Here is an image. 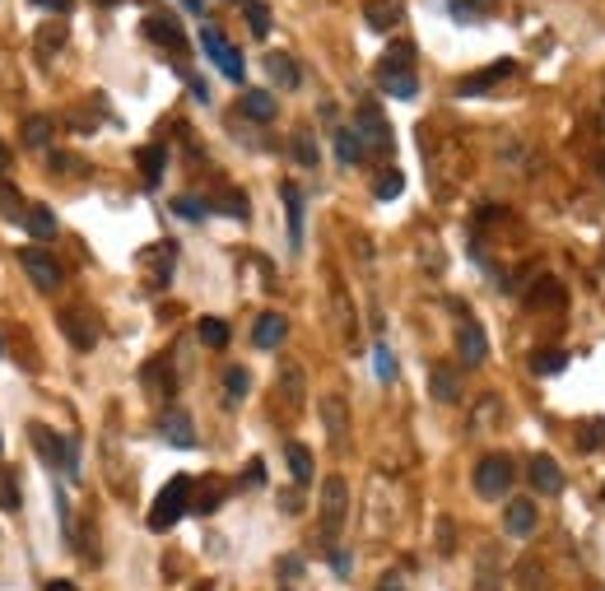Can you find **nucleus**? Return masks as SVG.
Here are the masks:
<instances>
[{
    "label": "nucleus",
    "mask_w": 605,
    "mask_h": 591,
    "mask_svg": "<svg viewBox=\"0 0 605 591\" xmlns=\"http://www.w3.org/2000/svg\"><path fill=\"white\" fill-rule=\"evenodd\" d=\"M0 508L5 512L19 508V480H14V475H0Z\"/></svg>",
    "instance_id": "obj_42"
},
{
    "label": "nucleus",
    "mask_w": 605,
    "mask_h": 591,
    "mask_svg": "<svg viewBox=\"0 0 605 591\" xmlns=\"http://www.w3.org/2000/svg\"><path fill=\"white\" fill-rule=\"evenodd\" d=\"M401 191H405L401 173H382V177H377V187H373V196H377V201H396Z\"/></svg>",
    "instance_id": "obj_38"
},
{
    "label": "nucleus",
    "mask_w": 605,
    "mask_h": 591,
    "mask_svg": "<svg viewBox=\"0 0 605 591\" xmlns=\"http://www.w3.org/2000/svg\"><path fill=\"white\" fill-rule=\"evenodd\" d=\"M280 573H284V578H298V573H303V559H298V554H284V559H280Z\"/></svg>",
    "instance_id": "obj_44"
},
{
    "label": "nucleus",
    "mask_w": 605,
    "mask_h": 591,
    "mask_svg": "<svg viewBox=\"0 0 605 591\" xmlns=\"http://www.w3.org/2000/svg\"><path fill=\"white\" fill-rule=\"evenodd\" d=\"M280 391H284V396H289L294 405H303V368H294V363H289V368L280 373Z\"/></svg>",
    "instance_id": "obj_37"
},
{
    "label": "nucleus",
    "mask_w": 605,
    "mask_h": 591,
    "mask_svg": "<svg viewBox=\"0 0 605 591\" xmlns=\"http://www.w3.org/2000/svg\"><path fill=\"white\" fill-rule=\"evenodd\" d=\"M429 391H433V401H443V405H452V401H461V377H457V368H433V377H429Z\"/></svg>",
    "instance_id": "obj_22"
},
{
    "label": "nucleus",
    "mask_w": 605,
    "mask_h": 591,
    "mask_svg": "<svg viewBox=\"0 0 605 591\" xmlns=\"http://www.w3.org/2000/svg\"><path fill=\"white\" fill-rule=\"evenodd\" d=\"M33 443H38V452H42V461H47V466H56V471H66V475L80 471V452H75V443H70V438H61V433H47L42 424H33Z\"/></svg>",
    "instance_id": "obj_6"
},
{
    "label": "nucleus",
    "mask_w": 605,
    "mask_h": 591,
    "mask_svg": "<svg viewBox=\"0 0 605 591\" xmlns=\"http://www.w3.org/2000/svg\"><path fill=\"white\" fill-rule=\"evenodd\" d=\"M201 47H205V56L219 66V75H224V80L242 84V70H247V66H242V56L233 52L229 42H224V33H219V28H210V24L201 28Z\"/></svg>",
    "instance_id": "obj_7"
},
{
    "label": "nucleus",
    "mask_w": 605,
    "mask_h": 591,
    "mask_svg": "<svg viewBox=\"0 0 605 591\" xmlns=\"http://www.w3.org/2000/svg\"><path fill=\"white\" fill-rule=\"evenodd\" d=\"M354 131L363 135V145L373 154H391V126L387 117L373 108V103H359V117H354Z\"/></svg>",
    "instance_id": "obj_8"
},
{
    "label": "nucleus",
    "mask_w": 605,
    "mask_h": 591,
    "mask_svg": "<svg viewBox=\"0 0 605 591\" xmlns=\"http://www.w3.org/2000/svg\"><path fill=\"white\" fill-rule=\"evenodd\" d=\"M145 38L168 47V52H187V38H182V28H177L173 14H149L145 19Z\"/></svg>",
    "instance_id": "obj_12"
},
{
    "label": "nucleus",
    "mask_w": 605,
    "mask_h": 591,
    "mask_svg": "<svg viewBox=\"0 0 605 591\" xmlns=\"http://www.w3.org/2000/svg\"><path fill=\"white\" fill-rule=\"evenodd\" d=\"M24 229L33 233V238H38V242H52V238H56V229H61V224H56L52 205H28V219H24Z\"/></svg>",
    "instance_id": "obj_23"
},
{
    "label": "nucleus",
    "mask_w": 605,
    "mask_h": 591,
    "mask_svg": "<svg viewBox=\"0 0 605 591\" xmlns=\"http://www.w3.org/2000/svg\"><path fill=\"white\" fill-rule=\"evenodd\" d=\"M508 75H517V61H494V66H484L475 80H461L457 84V98H475V94H489L498 80H508Z\"/></svg>",
    "instance_id": "obj_13"
},
{
    "label": "nucleus",
    "mask_w": 605,
    "mask_h": 591,
    "mask_svg": "<svg viewBox=\"0 0 605 591\" xmlns=\"http://www.w3.org/2000/svg\"><path fill=\"white\" fill-rule=\"evenodd\" d=\"M159 433H163V443L177 447V452H191V447H196V429H191L187 410H163Z\"/></svg>",
    "instance_id": "obj_9"
},
{
    "label": "nucleus",
    "mask_w": 605,
    "mask_h": 591,
    "mask_svg": "<svg viewBox=\"0 0 605 591\" xmlns=\"http://www.w3.org/2000/svg\"><path fill=\"white\" fill-rule=\"evenodd\" d=\"M98 5H121V0H98Z\"/></svg>",
    "instance_id": "obj_51"
},
{
    "label": "nucleus",
    "mask_w": 605,
    "mask_h": 591,
    "mask_svg": "<svg viewBox=\"0 0 605 591\" xmlns=\"http://www.w3.org/2000/svg\"><path fill=\"white\" fill-rule=\"evenodd\" d=\"M238 112L247 121H256V126H266V121H275V94H266V89H247V94L238 98Z\"/></svg>",
    "instance_id": "obj_16"
},
{
    "label": "nucleus",
    "mask_w": 605,
    "mask_h": 591,
    "mask_svg": "<svg viewBox=\"0 0 605 591\" xmlns=\"http://www.w3.org/2000/svg\"><path fill=\"white\" fill-rule=\"evenodd\" d=\"M173 210H177L182 219H210V215H215V205L201 201V196H177Z\"/></svg>",
    "instance_id": "obj_35"
},
{
    "label": "nucleus",
    "mask_w": 605,
    "mask_h": 591,
    "mask_svg": "<svg viewBox=\"0 0 605 591\" xmlns=\"http://www.w3.org/2000/svg\"><path fill=\"white\" fill-rule=\"evenodd\" d=\"M196 336H201V345H210V350H224V345H229V322H219V317H201Z\"/></svg>",
    "instance_id": "obj_28"
},
{
    "label": "nucleus",
    "mask_w": 605,
    "mask_h": 591,
    "mask_svg": "<svg viewBox=\"0 0 605 591\" xmlns=\"http://www.w3.org/2000/svg\"><path fill=\"white\" fill-rule=\"evenodd\" d=\"M536 503L531 498H508V512H503V531H508L512 540H526L531 531H536Z\"/></svg>",
    "instance_id": "obj_11"
},
{
    "label": "nucleus",
    "mask_w": 605,
    "mask_h": 591,
    "mask_svg": "<svg viewBox=\"0 0 605 591\" xmlns=\"http://www.w3.org/2000/svg\"><path fill=\"white\" fill-rule=\"evenodd\" d=\"M284 336H289V322H284V312H261L252 326V345L256 350H275V345H284Z\"/></svg>",
    "instance_id": "obj_15"
},
{
    "label": "nucleus",
    "mask_w": 605,
    "mask_h": 591,
    "mask_svg": "<svg viewBox=\"0 0 605 591\" xmlns=\"http://www.w3.org/2000/svg\"><path fill=\"white\" fill-rule=\"evenodd\" d=\"M377 591H405V582L396 578V573H382V582H377Z\"/></svg>",
    "instance_id": "obj_45"
},
{
    "label": "nucleus",
    "mask_w": 605,
    "mask_h": 591,
    "mask_svg": "<svg viewBox=\"0 0 605 591\" xmlns=\"http://www.w3.org/2000/svg\"><path fill=\"white\" fill-rule=\"evenodd\" d=\"M494 5H498V0H452L447 10H452V19H457V24H480V19H489V14H494Z\"/></svg>",
    "instance_id": "obj_25"
},
{
    "label": "nucleus",
    "mask_w": 605,
    "mask_h": 591,
    "mask_svg": "<svg viewBox=\"0 0 605 591\" xmlns=\"http://www.w3.org/2000/svg\"><path fill=\"white\" fill-rule=\"evenodd\" d=\"M266 75L280 84V89H298V84H303V70H298V61L289 52H266Z\"/></svg>",
    "instance_id": "obj_17"
},
{
    "label": "nucleus",
    "mask_w": 605,
    "mask_h": 591,
    "mask_svg": "<svg viewBox=\"0 0 605 591\" xmlns=\"http://www.w3.org/2000/svg\"><path fill=\"white\" fill-rule=\"evenodd\" d=\"M322 419H326V429H331V438L345 443V405H340L336 396H326L322 401Z\"/></svg>",
    "instance_id": "obj_31"
},
{
    "label": "nucleus",
    "mask_w": 605,
    "mask_h": 591,
    "mask_svg": "<svg viewBox=\"0 0 605 591\" xmlns=\"http://www.w3.org/2000/svg\"><path fill=\"white\" fill-rule=\"evenodd\" d=\"M61 331L70 336L75 350H94V345H98V322H94V317H84V312H75V308L61 312Z\"/></svg>",
    "instance_id": "obj_14"
},
{
    "label": "nucleus",
    "mask_w": 605,
    "mask_h": 591,
    "mask_svg": "<svg viewBox=\"0 0 605 591\" xmlns=\"http://www.w3.org/2000/svg\"><path fill=\"white\" fill-rule=\"evenodd\" d=\"M568 368V354L564 350H540V354H531V373H540V377H559Z\"/></svg>",
    "instance_id": "obj_27"
},
{
    "label": "nucleus",
    "mask_w": 605,
    "mask_h": 591,
    "mask_svg": "<svg viewBox=\"0 0 605 591\" xmlns=\"http://www.w3.org/2000/svg\"><path fill=\"white\" fill-rule=\"evenodd\" d=\"M345 512H350V484L331 475L322 480V545H336L345 531Z\"/></svg>",
    "instance_id": "obj_3"
},
{
    "label": "nucleus",
    "mask_w": 605,
    "mask_h": 591,
    "mask_svg": "<svg viewBox=\"0 0 605 591\" xmlns=\"http://www.w3.org/2000/svg\"><path fill=\"white\" fill-rule=\"evenodd\" d=\"M19 135H24V145H28V149H52V117L33 112V117H24Z\"/></svg>",
    "instance_id": "obj_24"
},
{
    "label": "nucleus",
    "mask_w": 605,
    "mask_h": 591,
    "mask_svg": "<svg viewBox=\"0 0 605 591\" xmlns=\"http://www.w3.org/2000/svg\"><path fill=\"white\" fill-rule=\"evenodd\" d=\"M224 391H229V401H242V396L252 391V373H247V368H229V373H224Z\"/></svg>",
    "instance_id": "obj_36"
},
{
    "label": "nucleus",
    "mask_w": 605,
    "mask_h": 591,
    "mask_svg": "<svg viewBox=\"0 0 605 591\" xmlns=\"http://www.w3.org/2000/svg\"><path fill=\"white\" fill-rule=\"evenodd\" d=\"M331 568H336V578H350V554H345V550H331Z\"/></svg>",
    "instance_id": "obj_43"
},
{
    "label": "nucleus",
    "mask_w": 605,
    "mask_h": 591,
    "mask_svg": "<svg viewBox=\"0 0 605 591\" xmlns=\"http://www.w3.org/2000/svg\"><path fill=\"white\" fill-rule=\"evenodd\" d=\"M0 215H5V219H14V224H24V219H28L24 201H19V191H14L10 182H0Z\"/></svg>",
    "instance_id": "obj_33"
},
{
    "label": "nucleus",
    "mask_w": 605,
    "mask_h": 591,
    "mask_svg": "<svg viewBox=\"0 0 605 591\" xmlns=\"http://www.w3.org/2000/svg\"><path fill=\"white\" fill-rule=\"evenodd\" d=\"M140 168H145V182H149V187H159V182H163V168H168V154H163L159 145H145V149H140Z\"/></svg>",
    "instance_id": "obj_26"
},
{
    "label": "nucleus",
    "mask_w": 605,
    "mask_h": 591,
    "mask_svg": "<svg viewBox=\"0 0 605 591\" xmlns=\"http://www.w3.org/2000/svg\"><path fill=\"white\" fill-rule=\"evenodd\" d=\"M457 350H461V359H466V363H484V359H489V340H484V331L475 322H461Z\"/></svg>",
    "instance_id": "obj_21"
},
{
    "label": "nucleus",
    "mask_w": 605,
    "mask_h": 591,
    "mask_svg": "<svg viewBox=\"0 0 605 591\" xmlns=\"http://www.w3.org/2000/svg\"><path fill=\"white\" fill-rule=\"evenodd\" d=\"M47 591H80L75 582H66V578H56V582H47Z\"/></svg>",
    "instance_id": "obj_48"
},
{
    "label": "nucleus",
    "mask_w": 605,
    "mask_h": 591,
    "mask_svg": "<svg viewBox=\"0 0 605 591\" xmlns=\"http://www.w3.org/2000/svg\"><path fill=\"white\" fill-rule=\"evenodd\" d=\"M219 210V215H233V219H252V205H247V196L242 191H224L219 201H210Z\"/></svg>",
    "instance_id": "obj_32"
},
{
    "label": "nucleus",
    "mask_w": 605,
    "mask_h": 591,
    "mask_svg": "<svg viewBox=\"0 0 605 591\" xmlns=\"http://www.w3.org/2000/svg\"><path fill=\"white\" fill-rule=\"evenodd\" d=\"M526 475H531V489L536 494H564V471H559V461L554 457H531L526 461Z\"/></svg>",
    "instance_id": "obj_10"
},
{
    "label": "nucleus",
    "mask_w": 605,
    "mask_h": 591,
    "mask_svg": "<svg viewBox=\"0 0 605 591\" xmlns=\"http://www.w3.org/2000/svg\"><path fill=\"white\" fill-rule=\"evenodd\" d=\"M512 489V457L494 452V457H480L475 466V494L480 498H508Z\"/></svg>",
    "instance_id": "obj_5"
},
{
    "label": "nucleus",
    "mask_w": 605,
    "mask_h": 591,
    "mask_svg": "<svg viewBox=\"0 0 605 591\" xmlns=\"http://www.w3.org/2000/svg\"><path fill=\"white\" fill-rule=\"evenodd\" d=\"M280 201H284V210H289V247H303V191L294 187V182H284L280 187Z\"/></svg>",
    "instance_id": "obj_18"
},
{
    "label": "nucleus",
    "mask_w": 605,
    "mask_h": 591,
    "mask_svg": "<svg viewBox=\"0 0 605 591\" xmlns=\"http://www.w3.org/2000/svg\"><path fill=\"white\" fill-rule=\"evenodd\" d=\"M0 452H5V447H0Z\"/></svg>",
    "instance_id": "obj_53"
},
{
    "label": "nucleus",
    "mask_w": 605,
    "mask_h": 591,
    "mask_svg": "<svg viewBox=\"0 0 605 591\" xmlns=\"http://www.w3.org/2000/svg\"><path fill=\"white\" fill-rule=\"evenodd\" d=\"M19 266H24V275L33 280V289H38V294H56V289L66 284V270L56 266L52 256L42 252V247H24V252H19Z\"/></svg>",
    "instance_id": "obj_4"
},
{
    "label": "nucleus",
    "mask_w": 605,
    "mask_h": 591,
    "mask_svg": "<svg viewBox=\"0 0 605 591\" xmlns=\"http://www.w3.org/2000/svg\"><path fill=\"white\" fill-rule=\"evenodd\" d=\"M42 10H52V14H70V5H75V0H38Z\"/></svg>",
    "instance_id": "obj_46"
},
{
    "label": "nucleus",
    "mask_w": 605,
    "mask_h": 591,
    "mask_svg": "<svg viewBox=\"0 0 605 591\" xmlns=\"http://www.w3.org/2000/svg\"><path fill=\"white\" fill-rule=\"evenodd\" d=\"M5 163H10V154H5V145H0V168H5Z\"/></svg>",
    "instance_id": "obj_50"
},
{
    "label": "nucleus",
    "mask_w": 605,
    "mask_h": 591,
    "mask_svg": "<svg viewBox=\"0 0 605 591\" xmlns=\"http://www.w3.org/2000/svg\"><path fill=\"white\" fill-rule=\"evenodd\" d=\"M601 173H605V159H601Z\"/></svg>",
    "instance_id": "obj_52"
},
{
    "label": "nucleus",
    "mask_w": 605,
    "mask_h": 591,
    "mask_svg": "<svg viewBox=\"0 0 605 591\" xmlns=\"http://www.w3.org/2000/svg\"><path fill=\"white\" fill-rule=\"evenodd\" d=\"M336 159L345 163V168H359V163L368 159V145H363V135L354 131V126H340L336 131Z\"/></svg>",
    "instance_id": "obj_19"
},
{
    "label": "nucleus",
    "mask_w": 605,
    "mask_h": 591,
    "mask_svg": "<svg viewBox=\"0 0 605 591\" xmlns=\"http://www.w3.org/2000/svg\"><path fill=\"white\" fill-rule=\"evenodd\" d=\"M187 503H191V480L187 475H173V480L163 484V494L154 498V508H149V531H173L187 517Z\"/></svg>",
    "instance_id": "obj_2"
},
{
    "label": "nucleus",
    "mask_w": 605,
    "mask_h": 591,
    "mask_svg": "<svg viewBox=\"0 0 605 591\" xmlns=\"http://www.w3.org/2000/svg\"><path fill=\"white\" fill-rule=\"evenodd\" d=\"M294 159L303 163V168H317V163H322V154H317V140H312V131H294Z\"/></svg>",
    "instance_id": "obj_34"
},
{
    "label": "nucleus",
    "mask_w": 605,
    "mask_h": 591,
    "mask_svg": "<svg viewBox=\"0 0 605 591\" xmlns=\"http://www.w3.org/2000/svg\"><path fill=\"white\" fill-rule=\"evenodd\" d=\"M578 443H582V452H601V447H605V424H601V419L587 424V429H578Z\"/></svg>",
    "instance_id": "obj_40"
},
{
    "label": "nucleus",
    "mask_w": 605,
    "mask_h": 591,
    "mask_svg": "<svg viewBox=\"0 0 605 591\" xmlns=\"http://www.w3.org/2000/svg\"><path fill=\"white\" fill-rule=\"evenodd\" d=\"M373 363H377V382H396V359H391V350L382 340L373 345Z\"/></svg>",
    "instance_id": "obj_39"
},
{
    "label": "nucleus",
    "mask_w": 605,
    "mask_h": 591,
    "mask_svg": "<svg viewBox=\"0 0 605 591\" xmlns=\"http://www.w3.org/2000/svg\"><path fill=\"white\" fill-rule=\"evenodd\" d=\"M289 471H294V484H312V452L303 443H289Z\"/></svg>",
    "instance_id": "obj_30"
},
{
    "label": "nucleus",
    "mask_w": 605,
    "mask_h": 591,
    "mask_svg": "<svg viewBox=\"0 0 605 591\" xmlns=\"http://www.w3.org/2000/svg\"><path fill=\"white\" fill-rule=\"evenodd\" d=\"M401 0H368L363 5V19H368V28H377V33H387V28L401 24Z\"/></svg>",
    "instance_id": "obj_20"
},
{
    "label": "nucleus",
    "mask_w": 605,
    "mask_h": 591,
    "mask_svg": "<svg viewBox=\"0 0 605 591\" xmlns=\"http://www.w3.org/2000/svg\"><path fill=\"white\" fill-rule=\"evenodd\" d=\"M182 5H187L191 14H205V0H182Z\"/></svg>",
    "instance_id": "obj_49"
},
{
    "label": "nucleus",
    "mask_w": 605,
    "mask_h": 591,
    "mask_svg": "<svg viewBox=\"0 0 605 591\" xmlns=\"http://www.w3.org/2000/svg\"><path fill=\"white\" fill-rule=\"evenodd\" d=\"M61 42H66V28H42L38 33V56L61 52Z\"/></svg>",
    "instance_id": "obj_41"
},
{
    "label": "nucleus",
    "mask_w": 605,
    "mask_h": 591,
    "mask_svg": "<svg viewBox=\"0 0 605 591\" xmlns=\"http://www.w3.org/2000/svg\"><path fill=\"white\" fill-rule=\"evenodd\" d=\"M242 14H247V24H252L256 38H270V5L266 0H242Z\"/></svg>",
    "instance_id": "obj_29"
},
{
    "label": "nucleus",
    "mask_w": 605,
    "mask_h": 591,
    "mask_svg": "<svg viewBox=\"0 0 605 591\" xmlns=\"http://www.w3.org/2000/svg\"><path fill=\"white\" fill-rule=\"evenodd\" d=\"M247 480H252L247 489H256V484L266 480V466H261V461H252V466H247Z\"/></svg>",
    "instance_id": "obj_47"
},
{
    "label": "nucleus",
    "mask_w": 605,
    "mask_h": 591,
    "mask_svg": "<svg viewBox=\"0 0 605 591\" xmlns=\"http://www.w3.org/2000/svg\"><path fill=\"white\" fill-rule=\"evenodd\" d=\"M410 66H415V47H410V42H391L387 56L377 61V89L391 98H415L419 80Z\"/></svg>",
    "instance_id": "obj_1"
}]
</instances>
